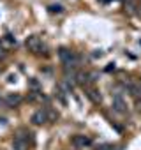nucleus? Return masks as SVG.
Masks as SVG:
<instances>
[{"label": "nucleus", "mask_w": 141, "mask_h": 150, "mask_svg": "<svg viewBox=\"0 0 141 150\" xmlns=\"http://www.w3.org/2000/svg\"><path fill=\"white\" fill-rule=\"evenodd\" d=\"M58 55H60V60L69 67V65H76L78 64V58L73 55V53H70L69 50H65V48H60L58 50Z\"/></svg>", "instance_id": "1"}, {"label": "nucleus", "mask_w": 141, "mask_h": 150, "mask_svg": "<svg viewBox=\"0 0 141 150\" xmlns=\"http://www.w3.org/2000/svg\"><path fill=\"white\" fill-rule=\"evenodd\" d=\"M25 44H27V48H28L30 51H34V53H39V51H42V50H44V44H42V41H41L37 35L28 37Z\"/></svg>", "instance_id": "2"}, {"label": "nucleus", "mask_w": 141, "mask_h": 150, "mask_svg": "<svg viewBox=\"0 0 141 150\" xmlns=\"http://www.w3.org/2000/svg\"><path fill=\"white\" fill-rule=\"evenodd\" d=\"M113 110H115L116 113H120V115H123V113L127 111V104H125V101H123L120 96L113 97Z\"/></svg>", "instance_id": "3"}, {"label": "nucleus", "mask_w": 141, "mask_h": 150, "mask_svg": "<svg viewBox=\"0 0 141 150\" xmlns=\"http://www.w3.org/2000/svg\"><path fill=\"white\" fill-rule=\"evenodd\" d=\"M46 120H48V113H46L44 110H37V111L32 115V124H34V125H42Z\"/></svg>", "instance_id": "4"}, {"label": "nucleus", "mask_w": 141, "mask_h": 150, "mask_svg": "<svg viewBox=\"0 0 141 150\" xmlns=\"http://www.w3.org/2000/svg\"><path fill=\"white\" fill-rule=\"evenodd\" d=\"M85 94H87V97H88L92 103H101V101H102L101 92H99L97 88H87V90H85Z\"/></svg>", "instance_id": "5"}, {"label": "nucleus", "mask_w": 141, "mask_h": 150, "mask_svg": "<svg viewBox=\"0 0 141 150\" xmlns=\"http://www.w3.org/2000/svg\"><path fill=\"white\" fill-rule=\"evenodd\" d=\"M13 148H14V150H28V139L14 138V141H13Z\"/></svg>", "instance_id": "6"}, {"label": "nucleus", "mask_w": 141, "mask_h": 150, "mask_svg": "<svg viewBox=\"0 0 141 150\" xmlns=\"http://www.w3.org/2000/svg\"><path fill=\"white\" fill-rule=\"evenodd\" d=\"M74 145H78V146H88L90 145V139L87 136H76L74 138Z\"/></svg>", "instance_id": "7"}, {"label": "nucleus", "mask_w": 141, "mask_h": 150, "mask_svg": "<svg viewBox=\"0 0 141 150\" xmlns=\"http://www.w3.org/2000/svg\"><path fill=\"white\" fill-rule=\"evenodd\" d=\"M20 101H21V97H20L18 94H11V96L7 97V104H9V106H18Z\"/></svg>", "instance_id": "8"}, {"label": "nucleus", "mask_w": 141, "mask_h": 150, "mask_svg": "<svg viewBox=\"0 0 141 150\" xmlns=\"http://www.w3.org/2000/svg\"><path fill=\"white\" fill-rule=\"evenodd\" d=\"M129 92H130L132 96H136V97H139V99H141V83H137V85H132Z\"/></svg>", "instance_id": "9"}, {"label": "nucleus", "mask_w": 141, "mask_h": 150, "mask_svg": "<svg viewBox=\"0 0 141 150\" xmlns=\"http://www.w3.org/2000/svg\"><path fill=\"white\" fill-rule=\"evenodd\" d=\"M49 11H51V13H60V11H62V7H60V6H51V7H49Z\"/></svg>", "instance_id": "10"}, {"label": "nucleus", "mask_w": 141, "mask_h": 150, "mask_svg": "<svg viewBox=\"0 0 141 150\" xmlns=\"http://www.w3.org/2000/svg\"><path fill=\"white\" fill-rule=\"evenodd\" d=\"M137 110H139V111H141V101H139V103H137Z\"/></svg>", "instance_id": "11"}]
</instances>
